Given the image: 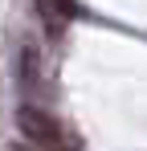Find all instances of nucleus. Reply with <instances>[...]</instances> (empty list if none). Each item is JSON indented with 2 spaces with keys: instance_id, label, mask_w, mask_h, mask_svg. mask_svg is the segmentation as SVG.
<instances>
[{
  "instance_id": "nucleus-1",
  "label": "nucleus",
  "mask_w": 147,
  "mask_h": 151,
  "mask_svg": "<svg viewBox=\"0 0 147 151\" xmlns=\"http://www.w3.org/2000/svg\"><path fill=\"white\" fill-rule=\"evenodd\" d=\"M17 127H21L24 139H33L37 147L61 151V127H57V119L45 114L41 106H21V110H17Z\"/></svg>"
}]
</instances>
